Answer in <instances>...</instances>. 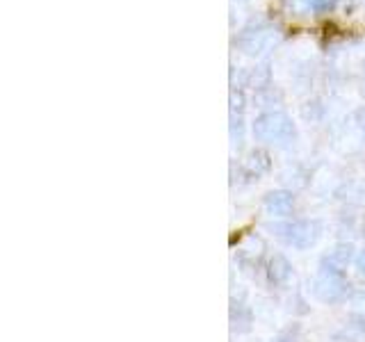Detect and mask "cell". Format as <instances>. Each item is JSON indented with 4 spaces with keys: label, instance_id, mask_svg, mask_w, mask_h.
I'll return each instance as SVG.
<instances>
[{
    "label": "cell",
    "instance_id": "277c9868",
    "mask_svg": "<svg viewBox=\"0 0 365 342\" xmlns=\"http://www.w3.org/2000/svg\"><path fill=\"white\" fill-rule=\"evenodd\" d=\"M285 244H290L294 249H308L317 242L319 237V224L317 222H292V224H283V226H274L272 228Z\"/></svg>",
    "mask_w": 365,
    "mask_h": 342
},
{
    "label": "cell",
    "instance_id": "7a4b0ae2",
    "mask_svg": "<svg viewBox=\"0 0 365 342\" xmlns=\"http://www.w3.org/2000/svg\"><path fill=\"white\" fill-rule=\"evenodd\" d=\"M281 41L279 28L267 26V23H251L242 32L237 34L235 46L249 57H258L262 53L272 51Z\"/></svg>",
    "mask_w": 365,
    "mask_h": 342
},
{
    "label": "cell",
    "instance_id": "ba28073f",
    "mask_svg": "<svg viewBox=\"0 0 365 342\" xmlns=\"http://www.w3.org/2000/svg\"><path fill=\"white\" fill-rule=\"evenodd\" d=\"M245 165H247L249 171H254V174L258 176V174H262V171L269 167V157H267L265 151H251Z\"/></svg>",
    "mask_w": 365,
    "mask_h": 342
},
{
    "label": "cell",
    "instance_id": "52a82bcc",
    "mask_svg": "<svg viewBox=\"0 0 365 342\" xmlns=\"http://www.w3.org/2000/svg\"><path fill=\"white\" fill-rule=\"evenodd\" d=\"M290 262L285 260V256L277 254L272 260H269V279L274 283H283V281H288L290 279Z\"/></svg>",
    "mask_w": 365,
    "mask_h": 342
},
{
    "label": "cell",
    "instance_id": "30bf717a",
    "mask_svg": "<svg viewBox=\"0 0 365 342\" xmlns=\"http://www.w3.org/2000/svg\"><path fill=\"white\" fill-rule=\"evenodd\" d=\"M231 137H233V144L242 146V142H245V125H242V119H235V114H233V119H231Z\"/></svg>",
    "mask_w": 365,
    "mask_h": 342
},
{
    "label": "cell",
    "instance_id": "6da1fadb",
    "mask_svg": "<svg viewBox=\"0 0 365 342\" xmlns=\"http://www.w3.org/2000/svg\"><path fill=\"white\" fill-rule=\"evenodd\" d=\"M251 130H254V137L258 142L279 144V146L290 144L297 137L294 123L285 112H262L260 117H256Z\"/></svg>",
    "mask_w": 365,
    "mask_h": 342
},
{
    "label": "cell",
    "instance_id": "4fadbf2b",
    "mask_svg": "<svg viewBox=\"0 0 365 342\" xmlns=\"http://www.w3.org/2000/svg\"><path fill=\"white\" fill-rule=\"evenodd\" d=\"M277 342H288V340H277Z\"/></svg>",
    "mask_w": 365,
    "mask_h": 342
},
{
    "label": "cell",
    "instance_id": "8992f818",
    "mask_svg": "<svg viewBox=\"0 0 365 342\" xmlns=\"http://www.w3.org/2000/svg\"><path fill=\"white\" fill-rule=\"evenodd\" d=\"M351 260H354V247L351 244H336L334 251H329V256L324 258V265L342 271Z\"/></svg>",
    "mask_w": 365,
    "mask_h": 342
},
{
    "label": "cell",
    "instance_id": "8fae6325",
    "mask_svg": "<svg viewBox=\"0 0 365 342\" xmlns=\"http://www.w3.org/2000/svg\"><path fill=\"white\" fill-rule=\"evenodd\" d=\"M356 269H359V274L365 279V251H361V254L356 256Z\"/></svg>",
    "mask_w": 365,
    "mask_h": 342
},
{
    "label": "cell",
    "instance_id": "9c48e42d",
    "mask_svg": "<svg viewBox=\"0 0 365 342\" xmlns=\"http://www.w3.org/2000/svg\"><path fill=\"white\" fill-rule=\"evenodd\" d=\"M302 3L313 14H329V11L336 9V0H302Z\"/></svg>",
    "mask_w": 365,
    "mask_h": 342
},
{
    "label": "cell",
    "instance_id": "5b68a950",
    "mask_svg": "<svg viewBox=\"0 0 365 342\" xmlns=\"http://www.w3.org/2000/svg\"><path fill=\"white\" fill-rule=\"evenodd\" d=\"M262 208L269 217H288L292 214L294 208V197L285 190H274L265 194V201H262Z\"/></svg>",
    "mask_w": 365,
    "mask_h": 342
},
{
    "label": "cell",
    "instance_id": "7c38bea8",
    "mask_svg": "<svg viewBox=\"0 0 365 342\" xmlns=\"http://www.w3.org/2000/svg\"><path fill=\"white\" fill-rule=\"evenodd\" d=\"M361 96L365 98V83H363V87H361Z\"/></svg>",
    "mask_w": 365,
    "mask_h": 342
},
{
    "label": "cell",
    "instance_id": "3957f363",
    "mask_svg": "<svg viewBox=\"0 0 365 342\" xmlns=\"http://www.w3.org/2000/svg\"><path fill=\"white\" fill-rule=\"evenodd\" d=\"M345 292H347V283H345V276H342V271L322 262L319 274L313 281V294L319 301L334 304V301H340L342 296H345Z\"/></svg>",
    "mask_w": 365,
    "mask_h": 342
}]
</instances>
